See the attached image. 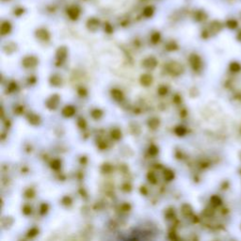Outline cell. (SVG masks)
Returning <instances> with one entry per match:
<instances>
[{
	"instance_id": "cell-26",
	"label": "cell",
	"mask_w": 241,
	"mask_h": 241,
	"mask_svg": "<svg viewBox=\"0 0 241 241\" xmlns=\"http://www.w3.org/2000/svg\"><path fill=\"white\" fill-rule=\"evenodd\" d=\"M210 201H211V204L214 206H219V205H221V199L219 196H217V195L212 196L211 199H210Z\"/></svg>"
},
{
	"instance_id": "cell-13",
	"label": "cell",
	"mask_w": 241,
	"mask_h": 241,
	"mask_svg": "<svg viewBox=\"0 0 241 241\" xmlns=\"http://www.w3.org/2000/svg\"><path fill=\"white\" fill-rule=\"evenodd\" d=\"M87 27L91 31H95L99 27V21L95 18H91L88 21L87 23Z\"/></svg>"
},
{
	"instance_id": "cell-48",
	"label": "cell",
	"mask_w": 241,
	"mask_h": 241,
	"mask_svg": "<svg viewBox=\"0 0 241 241\" xmlns=\"http://www.w3.org/2000/svg\"><path fill=\"white\" fill-rule=\"evenodd\" d=\"M98 148L101 149V150H105L106 148V144L105 142H103V141H101V142L98 143Z\"/></svg>"
},
{
	"instance_id": "cell-18",
	"label": "cell",
	"mask_w": 241,
	"mask_h": 241,
	"mask_svg": "<svg viewBox=\"0 0 241 241\" xmlns=\"http://www.w3.org/2000/svg\"><path fill=\"white\" fill-rule=\"evenodd\" d=\"M225 25H226V27L230 29H236L238 27V22H237V20H236L234 18H231V19H228L226 21Z\"/></svg>"
},
{
	"instance_id": "cell-49",
	"label": "cell",
	"mask_w": 241,
	"mask_h": 241,
	"mask_svg": "<svg viewBox=\"0 0 241 241\" xmlns=\"http://www.w3.org/2000/svg\"><path fill=\"white\" fill-rule=\"evenodd\" d=\"M170 238L173 240V239H177V236H176V233L175 232H170V235H169Z\"/></svg>"
},
{
	"instance_id": "cell-4",
	"label": "cell",
	"mask_w": 241,
	"mask_h": 241,
	"mask_svg": "<svg viewBox=\"0 0 241 241\" xmlns=\"http://www.w3.org/2000/svg\"><path fill=\"white\" fill-rule=\"evenodd\" d=\"M22 64L25 68H34L38 64V59L34 56H27L23 59Z\"/></svg>"
},
{
	"instance_id": "cell-33",
	"label": "cell",
	"mask_w": 241,
	"mask_h": 241,
	"mask_svg": "<svg viewBox=\"0 0 241 241\" xmlns=\"http://www.w3.org/2000/svg\"><path fill=\"white\" fill-rule=\"evenodd\" d=\"M195 18L198 21H204L206 18V14L204 11H197L195 14Z\"/></svg>"
},
{
	"instance_id": "cell-31",
	"label": "cell",
	"mask_w": 241,
	"mask_h": 241,
	"mask_svg": "<svg viewBox=\"0 0 241 241\" xmlns=\"http://www.w3.org/2000/svg\"><path fill=\"white\" fill-rule=\"evenodd\" d=\"M72 203H73L72 198H71V197H69V196H65V197L62 198V200H61V204L63 205H66V206L71 205Z\"/></svg>"
},
{
	"instance_id": "cell-42",
	"label": "cell",
	"mask_w": 241,
	"mask_h": 241,
	"mask_svg": "<svg viewBox=\"0 0 241 241\" xmlns=\"http://www.w3.org/2000/svg\"><path fill=\"white\" fill-rule=\"evenodd\" d=\"M120 209L122 212H128V211H130V209H131V205L129 204H127V203H124V204H122L121 205Z\"/></svg>"
},
{
	"instance_id": "cell-14",
	"label": "cell",
	"mask_w": 241,
	"mask_h": 241,
	"mask_svg": "<svg viewBox=\"0 0 241 241\" xmlns=\"http://www.w3.org/2000/svg\"><path fill=\"white\" fill-rule=\"evenodd\" d=\"M49 82H50V84L52 85V86L58 87V86H60V85H61L62 79H61V77L59 75H53L49 78Z\"/></svg>"
},
{
	"instance_id": "cell-53",
	"label": "cell",
	"mask_w": 241,
	"mask_h": 241,
	"mask_svg": "<svg viewBox=\"0 0 241 241\" xmlns=\"http://www.w3.org/2000/svg\"><path fill=\"white\" fill-rule=\"evenodd\" d=\"M236 39L238 41L241 42V30H239L238 32H237V35H236Z\"/></svg>"
},
{
	"instance_id": "cell-39",
	"label": "cell",
	"mask_w": 241,
	"mask_h": 241,
	"mask_svg": "<svg viewBox=\"0 0 241 241\" xmlns=\"http://www.w3.org/2000/svg\"><path fill=\"white\" fill-rule=\"evenodd\" d=\"M48 209H49V206L47 204H42L40 206V213L42 215H45L46 213H47Z\"/></svg>"
},
{
	"instance_id": "cell-37",
	"label": "cell",
	"mask_w": 241,
	"mask_h": 241,
	"mask_svg": "<svg viewBox=\"0 0 241 241\" xmlns=\"http://www.w3.org/2000/svg\"><path fill=\"white\" fill-rule=\"evenodd\" d=\"M151 41H152L153 43H157L160 41V34L158 32H154L151 36Z\"/></svg>"
},
{
	"instance_id": "cell-50",
	"label": "cell",
	"mask_w": 241,
	"mask_h": 241,
	"mask_svg": "<svg viewBox=\"0 0 241 241\" xmlns=\"http://www.w3.org/2000/svg\"><path fill=\"white\" fill-rule=\"evenodd\" d=\"M27 82H28V84H34V83H36V77L35 76H30L29 78H28V80H27Z\"/></svg>"
},
{
	"instance_id": "cell-51",
	"label": "cell",
	"mask_w": 241,
	"mask_h": 241,
	"mask_svg": "<svg viewBox=\"0 0 241 241\" xmlns=\"http://www.w3.org/2000/svg\"><path fill=\"white\" fill-rule=\"evenodd\" d=\"M105 30L106 31V32H108V33H110V32H112V27H110V25H108V24H106V25L105 26Z\"/></svg>"
},
{
	"instance_id": "cell-9",
	"label": "cell",
	"mask_w": 241,
	"mask_h": 241,
	"mask_svg": "<svg viewBox=\"0 0 241 241\" xmlns=\"http://www.w3.org/2000/svg\"><path fill=\"white\" fill-rule=\"evenodd\" d=\"M67 14L72 20H76L77 18H78L79 14H80V11H79V9L77 7H71L67 11Z\"/></svg>"
},
{
	"instance_id": "cell-28",
	"label": "cell",
	"mask_w": 241,
	"mask_h": 241,
	"mask_svg": "<svg viewBox=\"0 0 241 241\" xmlns=\"http://www.w3.org/2000/svg\"><path fill=\"white\" fill-rule=\"evenodd\" d=\"M35 190L33 189H27L26 191H25V193H24V195H25V197L26 198H27V199H32L34 196H35Z\"/></svg>"
},
{
	"instance_id": "cell-34",
	"label": "cell",
	"mask_w": 241,
	"mask_h": 241,
	"mask_svg": "<svg viewBox=\"0 0 241 241\" xmlns=\"http://www.w3.org/2000/svg\"><path fill=\"white\" fill-rule=\"evenodd\" d=\"M38 234H39V230L37 228L33 227V228H31V229L28 230V232H27V236L28 237H34Z\"/></svg>"
},
{
	"instance_id": "cell-3",
	"label": "cell",
	"mask_w": 241,
	"mask_h": 241,
	"mask_svg": "<svg viewBox=\"0 0 241 241\" xmlns=\"http://www.w3.org/2000/svg\"><path fill=\"white\" fill-rule=\"evenodd\" d=\"M59 104V94H53L46 101V107L51 110L56 109Z\"/></svg>"
},
{
	"instance_id": "cell-40",
	"label": "cell",
	"mask_w": 241,
	"mask_h": 241,
	"mask_svg": "<svg viewBox=\"0 0 241 241\" xmlns=\"http://www.w3.org/2000/svg\"><path fill=\"white\" fill-rule=\"evenodd\" d=\"M22 211H23V213H24L25 215H30L31 212H32V209H31L30 205H25L24 206H23V208H22Z\"/></svg>"
},
{
	"instance_id": "cell-21",
	"label": "cell",
	"mask_w": 241,
	"mask_h": 241,
	"mask_svg": "<svg viewBox=\"0 0 241 241\" xmlns=\"http://www.w3.org/2000/svg\"><path fill=\"white\" fill-rule=\"evenodd\" d=\"M173 178H174V173L173 172L172 170H170V169H167L165 170V172H164V179L168 182H170L172 180H173Z\"/></svg>"
},
{
	"instance_id": "cell-20",
	"label": "cell",
	"mask_w": 241,
	"mask_h": 241,
	"mask_svg": "<svg viewBox=\"0 0 241 241\" xmlns=\"http://www.w3.org/2000/svg\"><path fill=\"white\" fill-rule=\"evenodd\" d=\"M110 136L113 139H115V141H119L122 138V132L118 128H114L110 131Z\"/></svg>"
},
{
	"instance_id": "cell-43",
	"label": "cell",
	"mask_w": 241,
	"mask_h": 241,
	"mask_svg": "<svg viewBox=\"0 0 241 241\" xmlns=\"http://www.w3.org/2000/svg\"><path fill=\"white\" fill-rule=\"evenodd\" d=\"M16 89H17L16 82H11L9 84V86H8V90H9V92H12L14 90H16Z\"/></svg>"
},
{
	"instance_id": "cell-24",
	"label": "cell",
	"mask_w": 241,
	"mask_h": 241,
	"mask_svg": "<svg viewBox=\"0 0 241 241\" xmlns=\"http://www.w3.org/2000/svg\"><path fill=\"white\" fill-rule=\"evenodd\" d=\"M174 133H175L177 136H179V137H183V136H185V135H186V129L184 126H181V125H179V126H176V127H175V129H174Z\"/></svg>"
},
{
	"instance_id": "cell-7",
	"label": "cell",
	"mask_w": 241,
	"mask_h": 241,
	"mask_svg": "<svg viewBox=\"0 0 241 241\" xmlns=\"http://www.w3.org/2000/svg\"><path fill=\"white\" fill-rule=\"evenodd\" d=\"M36 36L38 39H40L42 41H48L50 39V34L46 29L44 28H40L36 31Z\"/></svg>"
},
{
	"instance_id": "cell-17",
	"label": "cell",
	"mask_w": 241,
	"mask_h": 241,
	"mask_svg": "<svg viewBox=\"0 0 241 241\" xmlns=\"http://www.w3.org/2000/svg\"><path fill=\"white\" fill-rule=\"evenodd\" d=\"M160 125V121L157 118H152L148 121V126L149 128L155 130L157 128H158V126Z\"/></svg>"
},
{
	"instance_id": "cell-25",
	"label": "cell",
	"mask_w": 241,
	"mask_h": 241,
	"mask_svg": "<svg viewBox=\"0 0 241 241\" xmlns=\"http://www.w3.org/2000/svg\"><path fill=\"white\" fill-rule=\"evenodd\" d=\"M230 70L232 72H234V73H237L241 70V66H240V64L238 63V62L234 61V62H232V63L230 64Z\"/></svg>"
},
{
	"instance_id": "cell-30",
	"label": "cell",
	"mask_w": 241,
	"mask_h": 241,
	"mask_svg": "<svg viewBox=\"0 0 241 241\" xmlns=\"http://www.w3.org/2000/svg\"><path fill=\"white\" fill-rule=\"evenodd\" d=\"M147 178H148V180L150 183L152 184H157V175H155L154 173H149L148 175H147Z\"/></svg>"
},
{
	"instance_id": "cell-45",
	"label": "cell",
	"mask_w": 241,
	"mask_h": 241,
	"mask_svg": "<svg viewBox=\"0 0 241 241\" xmlns=\"http://www.w3.org/2000/svg\"><path fill=\"white\" fill-rule=\"evenodd\" d=\"M14 112L16 114H18V115L22 114L23 112H24V107H23L22 106H17L16 107L14 108Z\"/></svg>"
},
{
	"instance_id": "cell-15",
	"label": "cell",
	"mask_w": 241,
	"mask_h": 241,
	"mask_svg": "<svg viewBox=\"0 0 241 241\" xmlns=\"http://www.w3.org/2000/svg\"><path fill=\"white\" fill-rule=\"evenodd\" d=\"M110 94H111L112 98L114 100H116V101H121V100L123 99V93L120 90H118V89H113V90H111Z\"/></svg>"
},
{
	"instance_id": "cell-27",
	"label": "cell",
	"mask_w": 241,
	"mask_h": 241,
	"mask_svg": "<svg viewBox=\"0 0 241 241\" xmlns=\"http://www.w3.org/2000/svg\"><path fill=\"white\" fill-rule=\"evenodd\" d=\"M50 166L53 170H58L59 169H60V166H61V162L60 160L59 159H54L52 160V162L50 163Z\"/></svg>"
},
{
	"instance_id": "cell-32",
	"label": "cell",
	"mask_w": 241,
	"mask_h": 241,
	"mask_svg": "<svg viewBox=\"0 0 241 241\" xmlns=\"http://www.w3.org/2000/svg\"><path fill=\"white\" fill-rule=\"evenodd\" d=\"M157 93L160 96H165L168 93V88L166 86H160L157 90Z\"/></svg>"
},
{
	"instance_id": "cell-46",
	"label": "cell",
	"mask_w": 241,
	"mask_h": 241,
	"mask_svg": "<svg viewBox=\"0 0 241 241\" xmlns=\"http://www.w3.org/2000/svg\"><path fill=\"white\" fill-rule=\"evenodd\" d=\"M131 189H132V186H131V185L128 184V183L122 185V190H124V191H130Z\"/></svg>"
},
{
	"instance_id": "cell-11",
	"label": "cell",
	"mask_w": 241,
	"mask_h": 241,
	"mask_svg": "<svg viewBox=\"0 0 241 241\" xmlns=\"http://www.w3.org/2000/svg\"><path fill=\"white\" fill-rule=\"evenodd\" d=\"M75 108L73 106H66L63 109H62V115L67 118L72 117V116L75 115Z\"/></svg>"
},
{
	"instance_id": "cell-16",
	"label": "cell",
	"mask_w": 241,
	"mask_h": 241,
	"mask_svg": "<svg viewBox=\"0 0 241 241\" xmlns=\"http://www.w3.org/2000/svg\"><path fill=\"white\" fill-rule=\"evenodd\" d=\"M11 25L10 24L9 22H3L2 23V25H1V34L3 36L7 35V34H9L11 32Z\"/></svg>"
},
{
	"instance_id": "cell-47",
	"label": "cell",
	"mask_w": 241,
	"mask_h": 241,
	"mask_svg": "<svg viewBox=\"0 0 241 241\" xmlns=\"http://www.w3.org/2000/svg\"><path fill=\"white\" fill-rule=\"evenodd\" d=\"M181 101H182V99H181V96L180 95H178V94H175L174 95V97H173V102L175 104H180Z\"/></svg>"
},
{
	"instance_id": "cell-19",
	"label": "cell",
	"mask_w": 241,
	"mask_h": 241,
	"mask_svg": "<svg viewBox=\"0 0 241 241\" xmlns=\"http://www.w3.org/2000/svg\"><path fill=\"white\" fill-rule=\"evenodd\" d=\"M4 50L7 54H11L16 50V44L13 43H9L4 46Z\"/></svg>"
},
{
	"instance_id": "cell-44",
	"label": "cell",
	"mask_w": 241,
	"mask_h": 241,
	"mask_svg": "<svg viewBox=\"0 0 241 241\" xmlns=\"http://www.w3.org/2000/svg\"><path fill=\"white\" fill-rule=\"evenodd\" d=\"M77 92H78V94L81 96V97H85L87 94H88V92H87V90L85 89V88H78V90H77Z\"/></svg>"
},
{
	"instance_id": "cell-2",
	"label": "cell",
	"mask_w": 241,
	"mask_h": 241,
	"mask_svg": "<svg viewBox=\"0 0 241 241\" xmlns=\"http://www.w3.org/2000/svg\"><path fill=\"white\" fill-rule=\"evenodd\" d=\"M189 64L194 71H199L201 68V59L196 54H192L189 57Z\"/></svg>"
},
{
	"instance_id": "cell-22",
	"label": "cell",
	"mask_w": 241,
	"mask_h": 241,
	"mask_svg": "<svg viewBox=\"0 0 241 241\" xmlns=\"http://www.w3.org/2000/svg\"><path fill=\"white\" fill-rule=\"evenodd\" d=\"M181 210H182V213L186 217H189L192 214V207L189 205H186V204L183 205Z\"/></svg>"
},
{
	"instance_id": "cell-12",
	"label": "cell",
	"mask_w": 241,
	"mask_h": 241,
	"mask_svg": "<svg viewBox=\"0 0 241 241\" xmlns=\"http://www.w3.org/2000/svg\"><path fill=\"white\" fill-rule=\"evenodd\" d=\"M221 28H222V24L219 21H213L210 24V31L214 34L220 32Z\"/></svg>"
},
{
	"instance_id": "cell-52",
	"label": "cell",
	"mask_w": 241,
	"mask_h": 241,
	"mask_svg": "<svg viewBox=\"0 0 241 241\" xmlns=\"http://www.w3.org/2000/svg\"><path fill=\"white\" fill-rule=\"evenodd\" d=\"M141 194H143V195H147V189L145 188V186H141Z\"/></svg>"
},
{
	"instance_id": "cell-36",
	"label": "cell",
	"mask_w": 241,
	"mask_h": 241,
	"mask_svg": "<svg viewBox=\"0 0 241 241\" xmlns=\"http://www.w3.org/2000/svg\"><path fill=\"white\" fill-rule=\"evenodd\" d=\"M153 13H154V9L152 7H147V8H145L144 11H143V14H144V16H146V17L152 16Z\"/></svg>"
},
{
	"instance_id": "cell-5",
	"label": "cell",
	"mask_w": 241,
	"mask_h": 241,
	"mask_svg": "<svg viewBox=\"0 0 241 241\" xmlns=\"http://www.w3.org/2000/svg\"><path fill=\"white\" fill-rule=\"evenodd\" d=\"M67 53H68V50L65 46H61V47H59L58 49V51H57V61H58L57 65L61 64L62 62L66 59Z\"/></svg>"
},
{
	"instance_id": "cell-8",
	"label": "cell",
	"mask_w": 241,
	"mask_h": 241,
	"mask_svg": "<svg viewBox=\"0 0 241 241\" xmlns=\"http://www.w3.org/2000/svg\"><path fill=\"white\" fill-rule=\"evenodd\" d=\"M27 119L28 122L30 124H32V125H38V124H40V122H41L40 116L35 114V113H29V114H27Z\"/></svg>"
},
{
	"instance_id": "cell-35",
	"label": "cell",
	"mask_w": 241,
	"mask_h": 241,
	"mask_svg": "<svg viewBox=\"0 0 241 241\" xmlns=\"http://www.w3.org/2000/svg\"><path fill=\"white\" fill-rule=\"evenodd\" d=\"M112 170V166L110 164H108V163H106L102 166V172L104 173H109Z\"/></svg>"
},
{
	"instance_id": "cell-29",
	"label": "cell",
	"mask_w": 241,
	"mask_h": 241,
	"mask_svg": "<svg viewBox=\"0 0 241 241\" xmlns=\"http://www.w3.org/2000/svg\"><path fill=\"white\" fill-rule=\"evenodd\" d=\"M77 125H78V127L80 129H86V127H87L86 120L83 119V118H78V120H77Z\"/></svg>"
},
{
	"instance_id": "cell-6",
	"label": "cell",
	"mask_w": 241,
	"mask_h": 241,
	"mask_svg": "<svg viewBox=\"0 0 241 241\" xmlns=\"http://www.w3.org/2000/svg\"><path fill=\"white\" fill-rule=\"evenodd\" d=\"M157 65V60L154 57H149L143 60L142 66L146 69H154Z\"/></svg>"
},
{
	"instance_id": "cell-41",
	"label": "cell",
	"mask_w": 241,
	"mask_h": 241,
	"mask_svg": "<svg viewBox=\"0 0 241 241\" xmlns=\"http://www.w3.org/2000/svg\"><path fill=\"white\" fill-rule=\"evenodd\" d=\"M166 48H167V50H169V51H174V50H176V49L178 48V46H177V44H176L175 43L172 42V43H168V45L166 46Z\"/></svg>"
},
{
	"instance_id": "cell-1",
	"label": "cell",
	"mask_w": 241,
	"mask_h": 241,
	"mask_svg": "<svg viewBox=\"0 0 241 241\" xmlns=\"http://www.w3.org/2000/svg\"><path fill=\"white\" fill-rule=\"evenodd\" d=\"M166 69H167V72L169 74H170L172 75H174V76L180 75L184 73L183 65L180 64L179 62H177V61H172V62H170V63H168L166 66Z\"/></svg>"
},
{
	"instance_id": "cell-38",
	"label": "cell",
	"mask_w": 241,
	"mask_h": 241,
	"mask_svg": "<svg viewBox=\"0 0 241 241\" xmlns=\"http://www.w3.org/2000/svg\"><path fill=\"white\" fill-rule=\"evenodd\" d=\"M149 154L151 155H157L158 154V148L154 144H152L149 147Z\"/></svg>"
},
{
	"instance_id": "cell-23",
	"label": "cell",
	"mask_w": 241,
	"mask_h": 241,
	"mask_svg": "<svg viewBox=\"0 0 241 241\" xmlns=\"http://www.w3.org/2000/svg\"><path fill=\"white\" fill-rule=\"evenodd\" d=\"M90 115H91V117L93 119L98 120V119H100L103 116V111L101 110V109H99V108H95V109H93L90 112Z\"/></svg>"
},
{
	"instance_id": "cell-10",
	"label": "cell",
	"mask_w": 241,
	"mask_h": 241,
	"mask_svg": "<svg viewBox=\"0 0 241 241\" xmlns=\"http://www.w3.org/2000/svg\"><path fill=\"white\" fill-rule=\"evenodd\" d=\"M139 81H141L142 86L148 87L153 83V77H152V75H150L148 74H145V75H142L141 76V79H139Z\"/></svg>"
}]
</instances>
